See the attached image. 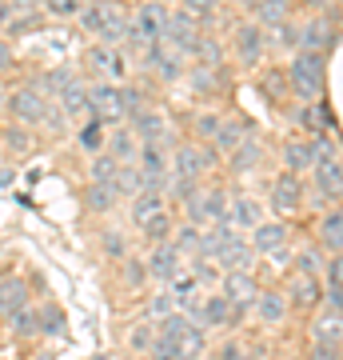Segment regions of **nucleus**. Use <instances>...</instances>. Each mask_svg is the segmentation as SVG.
<instances>
[{
    "label": "nucleus",
    "instance_id": "f257e3e1",
    "mask_svg": "<svg viewBox=\"0 0 343 360\" xmlns=\"http://www.w3.org/2000/svg\"><path fill=\"white\" fill-rule=\"evenodd\" d=\"M288 84L300 104H319L328 92V56L323 52H295L288 65Z\"/></svg>",
    "mask_w": 343,
    "mask_h": 360
},
{
    "label": "nucleus",
    "instance_id": "f03ea898",
    "mask_svg": "<svg viewBox=\"0 0 343 360\" xmlns=\"http://www.w3.org/2000/svg\"><path fill=\"white\" fill-rule=\"evenodd\" d=\"M168 20H172V8H164V4H140L132 13V44L140 52L152 49V44H164Z\"/></svg>",
    "mask_w": 343,
    "mask_h": 360
},
{
    "label": "nucleus",
    "instance_id": "7ed1b4c3",
    "mask_svg": "<svg viewBox=\"0 0 343 360\" xmlns=\"http://www.w3.org/2000/svg\"><path fill=\"white\" fill-rule=\"evenodd\" d=\"M216 165V148L208 144L203 148L200 141H184L172 148V176L176 180H203V172Z\"/></svg>",
    "mask_w": 343,
    "mask_h": 360
},
{
    "label": "nucleus",
    "instance_id": "20e7f679",
    "mask_svg": "<svg viewBox=\"0 0 343 360\" xmlns=\"http://www.w3.org/2000/svg\"><path fill=\"white\" fill-rule=\"evenodd\" d=\"M228 44H231V52H236V60H240L243 68H255L264 60V52L271 49V37H267L260 25H252V20H240V25L231 28Z\"/></svg>",
    "mask_w": 343,
    "mask_h": 360
},
{
    "label": "nucleus",
    "instance_id": "39448f33",
    "mask_svg": "<svg viewBox=\"0 0 343 360\" xmlns=\"http://www.w3.org/2000/svg\"><path fill=\"white\" fill-rule=\"evenodd\" d=\"M220 296L231 304V324L243 321V312L255 309V296H260V284H255L252 272H224L220 281Z\"/></svg>",
    "mask_w": 343,
    "mask_h": 360
},
{
    "label": "nucleus",
    "instance_id": "423d86ee",
    "mask_svg": "<svg viewBox=\"0 0 343 360\" xmlns=\"http://www.w3.org/2000/svg\"><path fill=\"white\" fill-rule=\"evenodd\" d=\"M203 37V25L196 20V16L188 13V8H172V20H168V37L164 44L176 56H196V44H200Z\"/></svg>",
    "mask_w": 343,
    "mask_h": 360
},
{
    "label": "nucleus",
    "instance_id": "0eeeda50",
    "mask_svg": "<svg viewBox=\"0 0 343 360\" xmlns=\"http://www.w3.org/2000/svg\"><path fill=\"white\" fill-rule=\"evenodd\" d=\"M311 184H316V205H323L331 212V205L343 200V165H339V156H335V160H319V165L311 168Z\"/></svg>",
    "mask_w": 343,
    "mask_h": 360
},
{
    "label": "nucleus",
    "instance_id": "6e6552de",
    "mask_svg": "<svg viewBox=\"0 0 343 360\" xmlns=\"http://www.w3.org/2000/svg\"><path fill=\"white\" fill-rule=\"evenodd\" d=\"M84 68H92L100 80L116 84V80L128 77V56L124 49H104V44H88L84 49Z\"/></svg>",
    "mask_w": 343,
    "mask_h": 360
},
{
    "label": "nucleus",
    "instance_id": "1a4fd4ad",
    "mask_svg": "<svg viewBox=\"0 0 343 360\" xmlns=\"http://www.w3.org/2000/svg\"><path fill=\"white\" fill-rule=\"evenodd\" d=\"M331 44H335V25H331L328 8H316V13L300 25V52H323V56H328Z\"/></svg>",
    "mask_w": 343,
    "mask_h": 360
},
{
    "label": "nucleus",
    "instance_id": "9d476101",
    "mask_svg": "<svg viewBox=\"0 0 343 360\" xmlns=\"http://www.w3.org/2000/svg\"><path fill=\"white\" fill-rule=\"evenodd\" d=\"M48 96H40L32 84H20V89H13V96H8V116L13 120H20V124H44V112H48Z\"/></svg>",
    "mask_w": 343,
    "mask_h": 360
},
{
    "label": "nucleus",
    "instance_id": "9b49d317",
    "mask_svg": "<svg viewBox=\"0 0 343 360\" xmlns=\"http://www.w3.org/2000/svg\"><path fill=\"white\" fill-rule=\"evenodd\" d=\"M304 196H307V188H304V176H292V172H280V176L271 180V208L280 212V217H295L300 208H304Z\"/></svg>",
    "mask_w": 343,
    "mask_h": 360
},
{
    "label": "nucleus",
    "instance_id": "f8f14e48",
    "mask_svg": "<svg viewBox=\"0 0 343 360\" xmlns=\"http://www.w3.org/2000/svg\"><path fill=\"white\" fill-rule=\"evenodd\" d=\"M132 124V132H136V141L140 144H168V148H176L172 144V120H168V112H160V108H144L136 120H128Z\"/></svg>",
    "mask_w": 343,
    "mask_h": 360
},
{
    "label": "nucleus",
    "instance_id": "ddd939ff",
    "mask_svg": "<svg viewBox=\"0 0 343 360\" xmlns=\"http://www.w3.org/2000/svg\"><path fill=\"white\" fill-rule=\"evenodd\" d=\"M188 321L196 324V328H203V333H212V328H231V304L220 292L200 296V304L188 312Z\"/></svg>",
    "mask_w": 343,
    "mask_h": 360
},
{
    "label": "nucleus",
    "instance_id": "4468645a",
    "mask_svg": "<svg viewBox=\"0 0 343 360\" xmlns=\"http://www.w3.org/2000/svg\"><path fill=\"white\" fill-rule=\"evenodd\" d=\"M144 68H152L156 77L164 80V84H176V80L188 77V68H184V56H176V52L168 49V44H152V49L140 52Z\"/></svg>",
    "mask_w": 343,
    "mask_h": 360
},
{
    "label": "nucleus",
    "instance_id": "2eb2a0df",
    "mask_svg": "<svg viewBox=\"0 0 343 360\" xmlns=\"http://www.w3.org/2000/svg\"><path fill=\"white\" fill-rule=\"evenodd\" d=\"M88 104L96 120H124V104H120V84H108V80H92L88 84Z\"/></svg>",
    "mask_w": 343,
    "mask_h": 360
},
{
    "label": "nucleus",
    "instance_id": "dca6fc26",
    "mask_svg": "<svg viewBox=\"0 0 343 360\" xmlns=\"http://www.w3.org/2000/svg\"><path fill=\"white\" fill-rule=\"evenodd\" d=\"M180 272H184V257L172 248V240H168V245H156L152 252H148V281L172 284Z\"/></svg>",
    "mask_w": 343,
    "mask_h": 360
},
{
    "label": "nucleus",
    "instance_id": "f3484780",
    "mask_svg": "<svg viewBox=\"0 0 343 360\" xmlns=\"http://www.w3.org/2000/svg\"><path fill=\"white\" fill-rule=\"evenodd\" d=\"M280 160H283V172L304 176V172H311V168H316V144L307 141V136H292V141H283Z\"/></svg>",
    "mask_w": 343,
    "mask_h": 360
},
{
    "label": "nucleus",
    "instance_id": "a211bd4d",
    "mask_svg": "<svg viewBox=\"0 0 343 360\" xmlns=\"http://www.w3.org/2000/svg\"><path fill=\"white\" fill-rule=\"evenodd\" d=\"M248 245H252V252L260 257V252H271V257H280L283 245H288V224H280V220H264L255 232H248Z\"/></svg>",
    "mask_w": 343,
    "mask_h": 360
},
{
    "label": "nucleus",
    "instance_id": "6ab92c4d",
    "mask_svg": "<svg viewBox=\"0 0 343 360\" xmlns=\"http://www.w3.org/2000/svg\"><path fill=\"white\" fill-rule=\"evenodd\" d=\"M255 316H260V324H267V328H276V324L288 321V312H292V304H288V296L280 292V288H260V296H255Z\"/></svg>",
    "mask_w": 343,
    "mask_h": 360
},
{
    "label": "nucleus",
    "instance_id": "aec40b11",
    "mask_svg": "<svg viewBox=\"0 0 343 360\" xmlns=\"http://www.w3.org/2000/svg\"><path fill=\"white\" fill-rule=\"evenodd\" d=\"M104 153L112 156V160H120V165H136V156H140V141H136L132 124H116V129L108 132V141H104Z\"/></svg>",
    "mask_w": 343,
    "mask_h": 360
},
{
    "label": "nucleus",
    "instance_id": "412c9836",
    "mask_svg": "<svg viewBox=\"0 0 343 360\" xmlns=\"http://www.w3.org/2000/svg\"><path fill=\"white\" fill-rule=\"evenodd\" d=\"M231 229H236V232H255V229H260V224H264V208H260V205H255V196H243V193H236V196H231Z\"/></svg>",
    "mask_w": 343,
    "mask_h": 360
},
{
    "label": "nucleus",
    "instance_id": "4be33fe9",
    "mask_svg": "<svg viewBox=\"0 0 343 360\" xmlns=\"http://www.w3.org/2000/svg\"><path fill=\"white\" fill-rule=\"evenodd\" d=\"M60 112L68 116V120H88L92 116V104H88V84L76 77V84H68V89L60 92Z\"/></svg>",
    "mask_w": 343,
    "mask_h": 360
},
{
    "label": "nucleus",
    "instance_id": "5701e85b",
    "mask_svg": "<svg viewBox=\"0 0 343 360\" xmlns=\"http://www.w3.org/2000/svg\"><path fill=\"white\" fill-rule=\"evenodd\" d=\"M252 245L243 240V236H236L231 245H224L220 248V257H216V264H220V272H252Z\"/></svg>",
    "mask_w": 343,
    "mask_h": 360
},
{
    "label": "nucleus",
    "instance_id": "b1692460",
    "mask_svg": "<svg viewBox=\"0 0 343 360\" xmlns=\"http://www.w3.org/2000/svg\"><path fill=\"white\" fill-rule=\"evenodd\" d=\"M20 309H28V288L16 276H0V316L13 321Z\"/></svg>",
    "mask_w": 343,
    "mask_h": 360
},
{
    "label": "nucleus",
    "instance_id": "393cba45",
    "mask_svg": "<svg viewBox=\"0 0 343 360\" xmlns=\"http://www.w3.org/2000/svg\"><path fill=\"white\" fill-rule=\"evenodd\" d=\"M248 20H252V25H260L264 32H271V28H280L283 20H292V4H283V0L252 4V8H248Z\"/></svg>",
    "mask_w": 343,
    "mask_h": 360
},
{
    "label": "nucleus",
    "instance_id": "a878e982",
    "mask_svg": "<svg viewBox=\"0 0 343 360\" xmlns=\"http://www.w3.org/2000/svg\"><path fill=\"white\" fill-rule=\"evenodd\" d=\"M248 136H252V132H248V124H243V120H236V116H224V124H220L212 148H216V156H231L243 141H248Z\"/></svg>",
    "mask_w": 343,
    "mask_h": 360
},
{
    "label": "nucleus",
    "instance_id": "bb28decb",
    "mask_svg": "<svg viewBox=\"0 0 343 360\" xmlns=\"http://www.w3.org/2000/svg\"><path fill=\"white\" fill-rule=\"evenodd\" d=\"M288 304H292V309H316L319 300H323V292H319V281L316 276H300V272H295V281L288 284Z\"/></svg>",
    "mask_w": 343,
    "mask_h": 360
},
{
    "label": "nucleus",
    "instance_id": "cd10ccee",
    "mask_svg": "<svg viewBox=\"0 0 343 360\" xmlns=\"http://www.w3.org/2000/svg\"><path fill=\"white\" fill-rule=\"evenodd\" d=\"M319 245L328 248L331 257H343V208H331L319 217Z\"/></svg>",
    "mask_w": 343,
    "mask_h": 360
},
{
    "label": "nucleus",
    "instance_id": "c85d7f7f",
    "mask_svg": "<svg viewBox=\"0 0 343 360\" xmlns=\"http://www.w3.org/2000/svg\"><path fill=\"white\" fill-rule=\"evenodd\" d=\"M164 193H140L136 200H128V217H132V224L140 229V224H148L152 217H160L164 212Z\"/></svg>",
    "mask_w": 343,
    "mask_h": 360
},
{
    "label": "nucleus",
    "instance_id": "c756f323",
    "mask_svg": "<svg viewBox=\"0 0 343 360\" xmlns=\"http://www.w3.org/2000/svg\"><path fill=\"white\" fill-rule=\"evenodd\" d=\"M311 336H316V345H343V316L339 312H319L316 324H311Z\"/></svg>",
    "mask_w": 343,
    "mask_h": 360
},
{
    "label": "nucleus",
    "instance_id": "7c9ffc66",
    "mask_svg": "<svg viewBox=\"0 0 343 360\" xmlns=\"http://www.w3.org/2000/svg\"><path fill=\"white\" fill-rule=\"evenodd\" d=\"M68 84H76V72L72 68H52V72H44L40 80H32V89L40 92V96H48V101H60V92L68 89Z\"/></svg>",
    "mask_w": 343,
    "mask_h": 360
},
{
    "label": "nucleus",
    "instance_id": "2f4dec72",
    "mask_svg": "<svg viewBox=\"0 0 343 360\" xmlns=\"http://www.w3.org/2000/svg\"><path fill=\"white\" fill-rule=\"evenodd\" d=\"M108 124H104V120H96V116H88V120H84V124H80V136H76V144L80 148H84V153H92V156H100L104 153V141H108Z\"/></svg>",
    "mask_w": 343,
    "mask_h": 360
},
{
    "label": "nucleus",
    "instance_id": "473e14b6",
    "mask_svg": "<svg viewBox=\"0 0 343 360\" xmlns=\"http://www.w3.org/2000/svg\"><path fill=\"white\" fill-rule=\"evenodd\" d=\"M172 232H176V220H172V212H160V217H152L148 220V224H140V236L144 240H148V245H168V240H172Z\"/></svg>",
    "mask_w": 343,
    "mask_h": 360
},
{
    "label": "nucleus",
    "instance_id": "72a5a7b5",
    "mask_svg": "<svg viewBox=\"0 0 343 360\" xmlns=\"http://www.w3.org/2000/svg\"><path fill=\"white\" fill-rule=\"evenodd\" d=\"M108 16H112V4H84V8H80V16H76V25L84 28L88 37L100 40L104 25H108Z\"/></svg>",
    "mask_w": 343,
    "mask_h": 360
},
{
    "label": "nucleus",
    "instance_id": "f704fd0d",
    "mask_svg": "<svg viewBox=\"0 0 343 360\" xmlns=\"http://www.w3.org/2000/svg\"><path fill=\"white\" fill-rule=\"evenodd\" d=\"M40 20H44V13H40L36 4H25V8H20V13H16L13 20H8V28H4V37H8V44H13L16 37H25V32H32V28H36Z\"/></svg>",
    "mask_w": 343,
    "mask_h": 360
},
{
    "label": "nucleus",
    "instance_id": "c9c22d12",
    "mask_svg": "<svg viewBox=\"0 0 343 360\" xmlns=\"http://www.w3.org/2000/svg\"><path fill=\"white\" fill-rule=\"evenodd\" d=\"M116 200H120V196H116L112 184H88V188H84V208H88V212H112Z\"/></svg>",
    "mask_w": 343,
    "mask_h": 360
},
{
    "label": "nucleus",
    "instance_id": "e433bc0d",
    "mask_svg": "<svg viewBox=\"0 0 343 360\" xmlns=\"http://www.w3.org/2000/svg\"><path fill=\"white\" fill-rule=\"evenodd\" d=\"M260 156H264V148H260V141H255V136H248V141L240 144V148H236V153L228 156L231 160V172H252L255 165H260Z\"/></svg>",
    "mask_w": 343,
    "mask_h": 360
},
{
    "label": "nucleus",
    "instance_id": "4c0bfd02",
    "mask_svg": "<svg viewBox=\"0 0 343 360\" xmlns=\"http://www.w3.org/2000/svg\"><path fill=\"white\" fill-rule=\"evenodd\" d=\"M200 236H203L200 224H188V220H184V224H176V232H172V248H176L180 257H184V252L196 257V252H200Z\"/></svg>",
    "mask_w": 343,
    "mask_h": 360
},
{
    "label": "nucleus",
    "instance_id": "58836bf2",
    "mask_svg": "<svg viewBox=\"0 0 343 360\" xmlns=\"http://www.w3.org/2000/svg\"><path fill=\"white\" fill-rule=\"evenodd\" d=\"M120 168H124V165H120V160H112L108 153L92 156V160H88V184H112Z\"/></svg>",
    "mask_w": 343,
    "mask_h": 360
},
{
    "label": "nucleus",
    "instance_id": "ea45409f",
    "mask_svg": "<svg viewBox=\"0 0 343 360\" xmlns=\"http://www.w3.org/2000/svg\"><path fill=\"white\" fill-rule=\"evenodd\" d=\"M156 336H160V333H156V321H136L132 328H128V348L148 356V348L156 345Z\"/></svg>",
    "mask_w": 343,
    "mask_h": 360
},
{
    "label": "nucleus",
    "instance_id": "a19ab883",
    "mask_svg": "<svg viewBox=\"0 0 343 360\" xmlns=\"http://www.w3.org/2000/svg\"><path fill=\"white\" fill-rule=\"evenodd\" d=\"M112 188H116V196H124V200H136V196H140V168H136V165H124L120 172H116Z\"/></svg>",
    "mask_w": 343,
    "mask_h": 360
},
{
    "label": "nucleus",
    "instance_id": "79ce46f5",
    "mask_svg": "<svg viewBox=\"0 0 343 360\" xmlns=\"http://www.w3.org/2000/svg\"><path fill=\"white\" fill-rule=\"evenodd\" d=\"M176 348H180V360H200V352L208 348V333L191 324L188 333H184V336L176 340Z\"/></svg>",
    "mask_w": 343,
    "mask_h": 360
},
{
    "label": "nucleus",
    "instance_id": "37998d69",
    "mask_svg": "<svg viewBox=\"0 0 343 360\" xmlns=\"http://www.w3.org/2000/svg\"><path fill=\"white\" fill-rule=\"evenodd\" d=\"M8 328H13V336H36V333H44V324H40V312L28 304V309H20L8 321Z\"/></svg>",
    "mask_w": 343,
    "mask_h": 360
},
{
    "label": "nucleus",
    "instance_id": "c03bdc74",
    "mask_svg": "<svg viewBox=\"0 0 343 360\" xmlns=\"http://www.w3.org/2000/svg\"><path fill=\"white\" fill-rule=\"evenodd\" d=\"M188 80L196 92H216L220 89V68H203V65H191L188 68Z\"/></svg>",
    "mask_w": 343,
    "mask_h": 360
},
{
    "label": "nucleus",
    "instance_id": "a18cd8bd",
    "mask_svg": "<svg viewBox=\"0 0 343 360\" xmlns=\"http://www.w3.org/2000/svg\"><path fill=\"white\" fill-rule=\"evenodd\" d=\"M267 37H271V44H276V49L300 52V25H295V20H283V25H280V28H271Z\"/></svg>",
    "mask_w": 343,
    "mask_h": 360
},
{
    "label": "nucleus",
    "instance_id": "49530a36",
    "mask_svg": "<svg viewBox=\"0 0 343 360\" xmlns=\"http://www.w3.org/2000/svg\"><path fill=\"white\" fill-rule=\"evenodd\" d=\"M191 276H196V284H220L224 281V272H220L216 260H203V257H191Z\"/></svg>",
    "mask_w": 343,
    "mask_h": 360
},
{
    "label": "nucleus",
    "instance_id": "de8ad7c7",
    "mask_svg": "<svg viewBox=\"0 0 343 360\" xmlns=\"http://www.w3.org/2000/svg\"><path fill=\"white\" fill-rule=\"evenodd\" d=\"M188 328H191V321L184 316V312H172V316H164V321L156 324V333L164 336V340H180Z\"/></svg>",
    "mask_w": 343,
    "mask_h": 360
},
{
    "label": "nucleus",
    "instance_id": "09e8293b",
    "mask_svg": "<svg viewBox=\"0 0 343 360\" xmlns=\"http://www.w3.org/2000/svg\"><path fill=\"white\" fill-rule=\"evenodd\" d=\"M120 269H124V284H128V288H140V284L148 281V260H140V257L120 260Z\"/></svg>",
    "mask_w": 343,
    "mask_h": 360
},
{
    "label": "nucleus",
    "instance_id": "8fccbe9b",
    "mask_svg": "<svg viewBox=\"0 0 343 360\" xmlns=\"http://www.w3.org/2000/svg\"><path fill=\"white\" fill-rule=\"evenodd\" d=\"M80 0H44V16H56V20H76L80 16Z\"/></svg>",
    "mask_w": 343,
    "mask_h": 360
},
{
    "label": "nucleus",
    "instance_id": "3c124183",
    "mask_svg": "<svg viewBox=\"0 0 343 360\" xmlns=\"http://www.w3.org/2000/svg\"><path fill=\"white\" fill-rule=\"evenodd\" d=\"M220 124H224V116L220 112H200L196 116V141H216V132H220Z\"/></svg>",
    "mask_w": 343,
    "mask_h": 360
},
{
    "label": "nucleus",
    "instance_id": "603ef678",
    "mask_svg": "<svg viewBox=\"0 0 343 360\" xmlns=\"http://www.w3.org/2000/svg\"><path fill=\"white\" fill-rule=\"evenodd\" d=\"M104 252H108V260H128V236L120 229H108L104 232Z\"/></svg>",
    "mask_w": 343,
    "mask_h": 360
},
{
    "label": "nucleus",
    "instance_id": "864d4df0",
    "mask_svg": "<svg viewBox=\"0 0 343 360\" xmlns=\"http://www.w3.org/2000/svg\"><path fill=\"white\" fill-rule=\"evenodd\" d=\"M176 312V300H172V292H156L152 296V304H148V321H164V316H172Z\"/></svg>",
    "mask_w": 343,
    "mask_h": 360
},
{
    "label": "nucleus",
    "instance_id": "5fc2aeb1",
    "mask_svg": "<svg viewBox=\"0 0 343 360\" xmlns=\"http://www.w3.org/2000/svg\"><path fill=\"white\" fill-rule=\"evenodd\" d=\"M148 360H180L176 340H164V336H156V345L148 348Z\"/></svg>",
    "mask_w": 343,
    "mask_h": 360
},
{
    "label": "nucleus",
    "instance_id": "6e6d98bb",
    "mask_svg": "<svg viewBox=\"0 0 343 360\" xmlns=\"http://www.w3.org/2000/svg\"><path fill=\"white\" fill-rule=\"evenodd\" d=\"M323 281H328V288L343 292V257H331L328 264H323Z\"/></svg>",
    "mask_w": 343,
    "mask_h": 360
},
{
    "label": "nucleus",
    "instance_id": "4d7b16f0",
    "mask_svg": "<svg viewBox=\"0 0 343 360\" xmlns=\"http://www.w3.org/2000/svg\"><path fill=\"white\" fill-rule=\"evenodd\" d=\"M44 124H48L52 132H64V124H68V116L60 112V104H56V101L48 104V112H44Z\"/></svg>",
    "mask_w": 343,
    "mask_h": 360
},
{
    "label": "nucleus",
    "instance_id": "13d9d810",
    "mask_svg": "<svg viewBox=\"0 0 343 360\" xmlns=\"http://www.w3.org/2000/svg\"><path fill=\"white\" fill-rule=\"evenodd\" d=\"M4 141H8V148H16V153H28V148H32V141L25 136V129H8Z\"/></svg>",
    "mask_w": 343,
    "mask_h": 360
},
{
    "label": "nucleus",
    "instance_id": "bf43d9fd",
    "mask_svg": "<svg viewBox=\"0 0 343 360\" xmlns=\"http://www.w3.org/2000/svg\"><path fill=\"white\" fill-rule=\"evenodd\" d=\"M13 65H16V52H13V44H8V40L0 37V77H4Z\"/></svg>",
    "mask_w": 343,
    "mask_h": 360
},
{
    "label": "nucleus",
    "instance_id": "052dcab7",
    "mask_svg": "<svg viewBox=\"0 0 343 360\" xmlns=\"http://www.w3.org/2000/svg\"><path fill=\"white\" fill-rule=\"evenodd\" d=\"M319 272V252H304L300 257V276H316Z\"/></svg>",
    "mask_w": 343,
    "mask_h": 360
},
{
    "label": "nucleus",
    "instance_id": "680f3d73",
    "mask_svg": "<svg viewBox=\"0 0 343 360\" xmlns=\"http://www.w3.org/2000/svg\"><path fill=\"white\" fill-rule=\"evenodd\" d=\"M311 360H339V348L335 345H316L311 348Z\"/></svg>",
    "mask_w": 343,
    "mask_h": 360
},
{
    "label": "nucleus",
    "instance_id": "e2e57ef3",
    "mask_svg": "<svg viewBox=\"0 0 343 360\" xmlns=\"http://www.w3.org/2000/svg\"><path fill=\"white\" fill-rule=\"evenodd\" d=\"M216 360H248V352H243L240 345H224V348L216 352Z\"/></svg>",
    "mask_w": 343,
    "mask_h": 360
},
{
    "label": "nucleus",
    "instance_id": "0e129e2a",
    "mask_svg": "<svg viewBox=\"0 0 343 360\" xmlns=\"http://www.w3.org/2000/svg\"><path fill=\"white\" fill-rule=\"evenodd\" d=\"M20 8H25V4H0V28H8V20H13Z\"/></svg>",
    "mask_w": 343,
    "mask_h": 360
},
{
    "label": "nucleus",
    "instance_id": "69168bd1",
    "mask_svg": "<svg viewBox=\"0 0 343 360\" xmlns=\"http://www.w3.org/2000/svg\"><path fill=\"white\" fill-rule=\"evenodd\" d=\"M8 96H13V89H4V80H0V112H8Z\"/></svg>",
    "mask_w": 343,
    "mask_h": 360
}]
</instances>
